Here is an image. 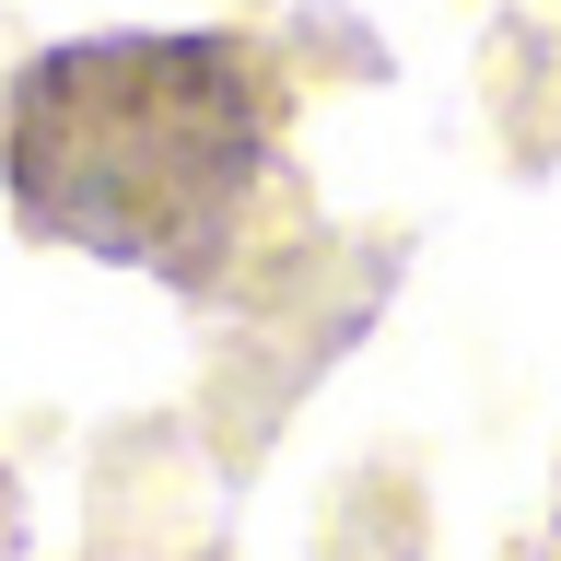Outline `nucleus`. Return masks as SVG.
Instances as JSON below:
<instances>
[{
	"label": "nucleus",
	"instance_id": "1",
	"mask_svg": "<svg viewBox=\"0 0 561 561\" xmlns=\"http://www.w3.org/2000/svg\"><path fill=\"white\" fill-rule=\"evenodd\" d=\"M0 175L47 245L222 280L270 187V94L234 35H82L12 82Z\"/></svg>",
	"mask_w": 561,
	"mask_h": 561
}]
</instances>
